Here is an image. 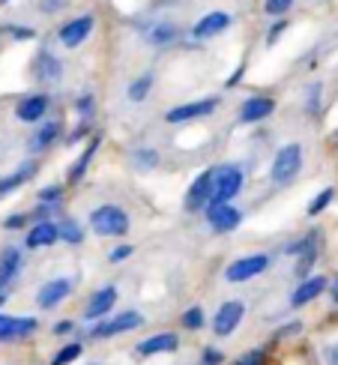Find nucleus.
Returning <instances> with one entry per match:
<instances>
[{"mask_svg": "<svg viewBox=\"0 0 338 365\" xmlns=\"http://www.w3.org/2000/svg\"><path fill=\"white\" fill-rule=\"evenodd\" d=\"M87 225H90V231H93L96 237L120 240V237H126V234H129L132 219H129L126 207H120V204H99V207L90 210Z\"/></svg>", "mask_w": 338, "mask_h": 365, "instance_id": "1", "label": "nucleus"}, {"mask_svg": "<svg viewBox=\"0 0 338 365\" xmlns=\"http://www.w3.org/2000/svg\"><path fill=\"white\" fill-rule=\"evenodd\" d=\"M245 189V168L240 162H222L212 168V201L210 204H230Z\"/></svg>", "mask_w": 338, "mask_h": 365, "instance_id": "2", "label": "nucleus"}, {"mask_svg": "<svg viewBox=\"0 0 338 365\" xmlns=\"http://www.w3.org/2000/svg\"><path fill=\"white\" fill-rule=\"evenodd\" d=\"M302 162H305L302 144H297V141L282 144L279 150H275L272 165H270V180H272V186H290V182L299 177Z\"/></svg>", "mask_w": 338, "mask_h": 365, "instance_id": "3", "label": "nucleus"}, {"mask_svg": "<svg viewBox=\"0 0 338 365\" xmlns=\"http://www.w3.org/2000/svg\"><path fill=\"white\" fill-rule=\"evenodd\" d=\"M144 324H147V317H144L141 312L126 309V312L111 314V317H105V321H99V324L90 327V339L108 341V339H117V336H126V332H132V329H138V327H144Z\"/></svg>", "mask_w": 338, "mask_h": 365, "instance_id": "4", "label": "nucleus"}, {"mask_svg": "<svg viewBox=\"0 0 338 365\" xmlns=\"http://www.w3.org/2000/svg\"><path fill=\"white\" fill-rule=\"evenodd\" d=\"M272 264V257L267 252H255V255H242L237 257V261H230L225 267V282L230 284H245V282H252L257 276H264V272L270 269Z\"/></svg>", "mask_w": 338, "mask_h": 365, "instance_id": "5", "label": "nucleus"}, {"mask_svg": "<svg viewBox=\"0 0 338 365\" xmlns=\"http://www.w3.org/2000/svg\"><path fill=\"white\" fill-rule=\"evenodd\" d=\"M96 34V15L93 12H84V15H72L60 24L57 30V39L63 48H81V45Z\"/></svg>", "mask_w": 338, "mask_h": 365, "instance_id": "6", "label": "nucleus"}, {"mask_svg": "<svg viewBox=\"0 0 338 365\" xmlns=\"http://www.w3.org/2000/svg\"><path fill=\"white\" fill-rule=\"evenodd\" d=\"M219 108V96H204V99H192V102H180L171 111H165V123L171 126H183V123H195V120H204Z\"/></svg>", "mask_w": 338, "mask_h": 365, "instance_id": "7", "label": "nucleus"}, {"mask_svg": "<svg viewBox=\"0 0 338 365\" xmlns=\"http://www.w3.org/2000/svg\"><path fill=\"white\" fill-rule=\"evenodd\" d=\"M245 321V302L242 299H225L222 306L216 309V314H212L210 321V329L216 339H227L234 336V332L240 329V324Z\"/></svg>", "mask_w": 338, "mask_h": 365, "instance_id": "8", "label": "nucleus"}, {"mask_svg": "<svg viewBox=\"0 0 338 365\" xmlns=\"http://www.w3.org/2000/svg\"><path fill=\"white\" fill-rule=\"evenodd\" d=\"M30 72H34V81H36V84L54 87V84L63 81L66 66H63V60H60L54 51L39 48V51L34 54V63H30Z\"/></svg>", "mask_w": 338, "mask_h": 365, "instance_id": "9", "label": "nucleus"}, {"mask_svg": "<svg viewBox=\"0 0 338 365\" xmlns=\"http://www.w3.org/2000/svg\"><path fill=\"white\" fill-rule=\"evenodd\" d=\"M117 299H120L117 284H102V287H96V291L90 294L87 306H84V321H87V324H99V321H105V317L114 312Z\"/></svg>", "mask_w": 338, "mask_h": 365, "instance_id": "10", "label": "nucleus"}, {"mask_svg": "<svg viewBox=\"0 0 338 365\" xmlns=\"http://www.w3.org/2000/svg\"><path fill=\"white\" fill-rule=\"evenodd\" d=\"M72 291H75V279H69V276L48 279V282H45L39 291H36V306H39L42 312H51V309H57V306H63V302L72 297Z\"/></svg>", "mask_w": 338, "mask_h": 365, "instance_id": "11", "label": "nucleus"}, {"mask_svg": "<svg viewBox=\"0 0 338 365\" xmlns=\"http://www.w3.org/2000/svg\"><path fill=\"white\" fill-rule=\"evenodd\" d=\"M212 201V168L201 171L192 182H189V189L186 195H183V210L186 212H204Z\"/></svg>", "mask_w": 338, "mask_h": 365, "instance_id": "12", "label": "nucleus"}, {"mask_svg": "<svg viewBox=\"0 0 338 365\" xmlns=\"http://www.w3.org/2000/svg\"><path fill=\"white\" fill-rule=\"evenodd\" d=\"M204 216H207V225H210L212 234H234L245 219L242 210L234 204H210L204 210Z\"/></svg>", "mask_w": 338, "mask_h": 365, "instance_id": "13", "label": "nucleus"}, {"mask_svg": "<svg viewBox=\"0 0 338 365\" xmlns=\"http://www.w3.org/2000/svg\"><path fill=\"white\" fill-rule=\"evenodd\" d=\"M60 242V222L57 219H45L34 222L24 234V249L27 252H39V249H51Z\"/></svg>", "mask_w": 338, "mask_h": 365, "instance_id": "14", "label": "nucleus"}, {"mask_svg": "<svg viewBox=\"0 0 338 365\" xmlns=\"http://www.w3.org/2000/svg\"><path fill=\"white\" fill-rule=\"evenodd\" d=\"M234 24V19H230V12L225 9H210L207 15H201L195 24H192V39L195 42H207V39H216L219 34H225V30Z\"/></svg>", "mask_w": 338, "mask_h": 365, "instance_id": "15", "label": "nucleus"}, {"mask_svg": "<svg viewBox=\"0 0 338 365\" xmlns=\"http://www.w3.org/2000/svg\"><path fill=\"white\" fill-rule=\"evenodd\" d=\"M66 129H63V123L60 120H42V123L34 129V135H30V153L34 156H42V153H48V150L54 147V144H60L66 138L63 135Z\"/></svg>", "mask_w": 338, "mask_h": 365, "instance_id": "16", "label": "nucleus"}, {"mask_svg": "<svg viewBox=\"0 0 338 365\" xmlns=\"http://www.w3.org/2000/svg\"><path fill=\"white\" fill-rule=\"evenodd\" d=\"M275 102L272 96H264V93H257V96H249L242 105H240V111H237V120L242 126H255V123H264L267 117L275 114Z\"/></svg>", "mask_w": 338, "mask_h": 365, "instance_id": "17", "label": "nucleus"}, {"mask_svg": "<svg viewBox=\"0 0 338 365\" xmlns=\"http://www.w3.org/2000/svg\"><path fill=\"white\" fill-rule=\"evenodd\" d=\"M51 111V96L48 93H30L24 99H19V105H15V117L21 120V123L27 126H39L45 117H48Z\"/></svg>", "mask_w": 338, "mask_h": 365, "instance_id": "18", "label": "nucleus"}, {"mask_svg": "<svg viewBox=\"0 0 338 365\" xmlns=\"http://www.w3.org/2000/svg\"><path fill=\"white\" fill-rule=\"evenodd\" d=\"M39 329L36 317H15V314H4L0 312V344L6 341H24Z\"/></svg>", "mask_w": 338, "mask_h": 365, "instance_id": "19", "label": "nucleus"}, {"mask_svg": "<svg viewBox=\"0 0 338 365\" xmlns=\"http://www.w3.org/2000/svg\"><path fill=\"white\" fill-rule=\"evenodd\" d=\"M24 269V249L21 246H4L0 249V294H6L15 279Z\"/></svg>", "mask_w": 338, "mask_h": 365, "instance_id": "20", "label": "nucleus"}, {"mask_svg": "<svg viewBox=\"0 0 338 365\" xmlns=\"http://www.w3.org/2000/svg\"><path fill=\"white\" fill-rule=\"evenodd\" d=\"M329 291V279L327 276H309V279H302L297 287H294V294H290V309H305V306H312V302L317 297H324Z\"/></svg>", "mask_w": 338, "mask_h": 365, "instance_id": "21", "label": "nucleus"}, {"mask_svg": "<svg viewBox=\"0 0 338 365\" xmlns=\"http://www.w3.org/2000/svg\"><path fill=\"white\" fill-rule=\"evenodd\" d=\"M99 147H102V132L96 129V135L84 144V150L78 153V159L69 165V171H66V186H78V182L87 177L90 165H93V159H96V153H99Z\"/></svg>", "mask_w": 338, "mask_h": 365, "instance_id": "22", "label": "nucleus"}, {"mask_svg": "<svg viewBox=\"0 0 338 365\" xmlns=\"http://www.w3.org/2000/svg\"><path fill=\"white\" fill-rule=\"evenodd\" d=\"M180 347V336L177 332H156V336H147L135 344L138 356H159V354H174Z\"/></svg>", "mask_w": 338, "mask_h": 365, "instance_id": "23", "label": "nucleus"}, {"mask_svg": "<svg viewBox=\"0 0 338 365\" xmlns=\"http://www.w3.org/2000/svg\"><path fill=\"white\" fill-rule=\"evenodd\" d=\"M36 171H39V162H36V159H27V162H21V165H19V168H15L12 174L0 177V197L12 195L15 189H21L24 182H30V180L36 177Z\"/></svg>", "mask_w": 338, "mask_h": 365, "instance_id": "24", "label": "nucleus"}, {"mask_svg": "<svg viewBox=\"0 0 338 365\" xmlns=\"http://www.w3.org/2000/svg\"><path fill=\"white\" fill-rule=\"evenodd\" d=\"M144 39L156 48H165V45H174L180 39V27L174 21H156L144 27Z\"/></svg>", "mask_w": 338, "mask_h": 365, "instance_id": "25", "label": "nucleus"}, {"mask_svg": "<svg viewBox=\"0 0 338 365\" xmlns=\"http://www.w3.org/2000/svg\"><path fill=\"white\" fill-rule=\"evenodd\" d=\"M320 246H324V234H320V227H312V231H305L302 237L285 242L282 252H285L287 257H299V255L312 252V249H320Z\"/></svg>", "mask_w": 338, "mask_h": 365, "instance_id": "26", "label": "nucleus"}, {"mask_svg": "<svg viewBox=\"0 0 338 365\" xmlns=\"http://www.w3.org/2000/svg\"><path fill=\"white\" fill-rule=\"evenodd\" d=\"M153 84H156V78H153V72L138 75V78H132V81H129V87H126V99H129L132 105H141V102L153 93Z\"/></svg>", "mask_w": 338, "mask_h": 365, "instance_id": "27", "label": "nucleus"}, {"mask_svg": "<svg viewBox=\"0 0 338 365\" xmlns=\"http://www.w3.org/2000/svg\"><path fill=\"white\" fill-rule=\"evenodd\" d=\"M159 150H153V147H135L132 150V165H135V171H156L159 168Z\"/></svg>", "mask_w": 338, "mask_h": 365, "instance_id": "28", "label": "nucleus"}, {"mask_svg": "<svg viewBox=\"0 0 338 365\" xmlns=\"http://www.w3.org/2000/svg\"><path fill=\"white\" fill-rule=\"evenodd\" d=\"M87 240L84 234V225L78 219H60V242H66V246H81Z\"/></svg>", "mask_w": 338, "mask_h": 365, "instance_id": "29", "label": "nucleus"}, {"mask_svg": "<svg viewBox=\"0 0 338 365\" xmlns=\"http://www.w3.org/2000/svg\"><path fill=\"white\" fill-rule=\"evenodd\" d=\"M335 186H327V189H320L314 197H312V201H309V207H305V216H309V219H317L320 216V212H327L329 207H332V201H335Z\"/></svg>", "mask_w": 338, "mask_h": 365, "instance_id": "30", "label": "nucleus"}, {"mask_svg": "<svg viewBox=\"0 0 338 365\" xmlns=\"http://www.w3.org/2000/svg\"><path fill=\"white\" fill-rule=\"evenodd\" d=\"M81 354H84V341L72 339V341H66V344L51 356L48 365H72V362H78V359H81Z\"/></svg>", "mask_w": 338, "mask_h": 365, "instance_id": "31", "label": "nucleus"}, {"mask_svg": "<svg viewBox=\"0 0 338 365\" xmlns=\"http://www.w3.org/2000/svg\"><path fill=\"white\" fill-rule=\"evenodd\" d=\"M63 195H66V186L63 182H48L36 192V204H54V207H63Z\"/></svg>", "mask_w": 338, "mask_h": 365, "instance_id": "32", "label": "nucleus"}, {"mask_svg": "<svg viewBox=\"0 0 338 365\" xmlns=\"http://www.w3.org/2000/svg\"><path fill=\"white\" fill-rule=\"evenodd\" d=\"M180 324H183V329L198 332V329H204V327H207V314H204L201 306H192V309H186V312L180 314Z\"/></svg>", "mask_w": 338, "mask_h": 365, "instance_id": "33", "label": "nucleus"}, {"mask_svg": "<svg viewBox=\"0 0 338 365\" xmlns=\"http://www.w3.org/2000/svg\"><path fill=\"white\" fill-rule=\"evenodd\" d=\"M75 114H78V120H87V123H93L96 117V96L93 93H81L78 99H75Z\"/></svg>", "mask_w": 338, "mask_h": 365, "instance_id": "34", "label": "nucleus"}, {"mask_svg": "<svg viewBox=\"0 0 338 365\" xmlns=\"http://www.w3.org/2000/svg\"><path fill=\"white\" fill-rule=\"evenodd\" d=\"M317 257H320V249H312V252H305L297 257V267H294V276L302 282V279H309L312 276V269L317 264Z\"/></svg>", "mask_w": 338, "mask_h": 365, "instance_id": "35", "label": "nucleus"}, {"mask_svg": "<svg viewBox=\"0 0 338 365\" xmlns=\"http://www.w3.org/2000/svg\"><path fill=\"white\" fill-rule=\"evenodd\" d=\"M93 123H87V120H78V126H75L72 132H66V138H63V144L66 147H75V144H81V141H90L93 138Z\"/></svg>", "mask_w": 338, "mask_h": 365, "instance_id": "36", "label": "nucleus"}, {"mask_svg": "<svg viewBox=\"0 0 338 365\" xmlns=\"http://www.w3.org/2000/svg\"><path fill=\"white\" fill-rule=\"evenodd\" d=\"M320 99H324V84L312 81L305 87V114H317L320 111Z\"/></svg>", "mask_w": 338, "mask_h": 365, "instance_id": "37", "label": "nucleus"}, {"mask_svg": "<svg viewBox=\"0 0 338 365\" xmlns=\"http://www.w3.org/2000/svg\"><path fill=\"white\" fill-rule=\"evenodd\" d=\"M294 4L297 0H264V15H270V19H287Z\"/></svg>", "mask_w": 338, "mask_h": 365, "instance_id": "38", "label": "nucleus"}, {"mask_svg": "<svg viewBox=\"0 0 338 365\" xmlns=\"http://www.w3.org/2000/svg\"><path fill=\"white\" fill-rule=\"evenodd\" d=\"M267 362H270L267 347H252V351H245L242 356H237L234 365H267Z\"/></svg>", "mask_w": 338, "mask_h": 365, "instance_id": "39", "label": "nucleus"}, {"mask_svg": "<svg viewBox=\"0 0 338 365\" xmlns=\"http://www.w3.org/2000/svg\"><path fill=\"white\" fill-rule=\"evenodd\" d=\"M4 34H9L15 42H34L36 39V27H27V24H6Z\"/></svg>", "mask_w": 338, "mask_h": 365, "instance_id": "40", "label": "nucleus"}, {"mask_svg": "<svg viewBox=\"0 0 338 365\" xmlns=\"http://www.w3.org/2000/svg\"><path fill=\"white\" fill-rule=\"evenodd\" d=\"M30 222H34L30 219V212H12V216L4 219V231H24Z\"/></svg>", "mask_w": 338, "mask_h": 365, "instance_id": "41", "label": "nucleus"}, {"mask_svg": "<svg viewBox=\"0 0 338 365\" xmlns=\"http://www.w3.org/2000/svg\"><path fill=\"white\" fill-rule=\"evenodd\" d=\"M132 255H135V246H129V242H120V246H114L108 252V264H123V261H129Z\"/></svg>", "mask_w": 338, "mask_h": 365, "instance_id": "42", "label": "nucleus"}, {"mask_svg": "<svg viewBox=\"0 0 338 365\" xmlns=\"http://www.w3.org/2000/svg\"><path fill=\"white\" fill-rule=\"evenodd\" d=\"M69 4L72 0H39V12L42 15H57V12H63V9H69Z\"/></svg>", "mask_w": 338, "mask_h": 365, "instance_id": "43", "label": "nucleus"}, {"mask_svg": "<svg viewBox=\"0 0 338 365\" xmlns=\"http://www.w3.org/2000/svg\"><path fill=\"white\" fill-rule=\"evenodd\" d=\"M299 332H302V324H299V321H290V324H285V327L275 329V341H282V339H294V336H299Z\"/></svg>", "mask_w": 338, "mask_h": 365, "instance_id": "44", "label": "nucleus"}, {"mask_svg": "<svg viewBox=\"0 0 338 365\" xmlns=\"http://www.w3.org/2000/svg\"><path fill=\"white\" fill-rule=\"evenodd\" d=\"M285 30H287V19H275L272 27L267 30V45H275V42H279Z\"/></svg>", "mask_w": 338, "mask_h": 365, "instance_id": "45", "label": "nucleus"}, {"mask_svg": "<svg viewBox=\"0 0 338 365\" xmlns=\"http://www.w3.org/2000/svg\"><path fill=\"white\" fill-rule=\"evenodd\" d=\"M225 362V354L219 351V347H204V354H201V365H222Z\"/></svg>", "mask_w": 338, "mask_h": 365, "instance_id": "46", "label": "nucleus"}, {"mask_svg": "<svg viewBox=\"0 0 338 365\" xmlns=\"http://www.w3.org/2000/svg\"><path fill=\"white\" fill-rule=\"evenodd\" d=\"M72 332H78V324L69 321V317H66V321H57V324L51 327V336H60V339H63V336H72Z\"/></svg>", "mask_w": 338, "mask_h": 365, "instance_id": "47", "label": "nucleus"}, {"mask_svg": "<svg viewBox=\"0 0 338 365\" xmlns=\"http://www.w3.org/2000/svg\"><path fill=\"white\" fill-rule=\"evenodd\" d=\"M324 362L327 365H338V341H329L324 347Z\"/></svg>", "mask_w": 338, "mask_h": 365, "instance_id": "48", "label": "nucleus"}, {"mask_svg": "<svg viewBox=\"0 0 338 365\" xmlns=\"http://www.w3.org/2000/svg\"><path fill=\"white\" fill-rule=\"evenodd\" d=\"M242 72H245V66H240V69H237L234 75H230V78H227V84H225V87H227V90H230V87H237V84L242 81Z\"/></svg>", "mask_w": 338, "mask_h": 365, "instance_id": "49", "label": "nucleus"}, {"mask_svg": "<svg viewBox=\"0 0 338 365\" xmlns=\"http://www.w3.org/2000/svg\"><path fill=\"white\" fill-rule=\"evenodd\" d=\"M329 299H332V306L338 309V276L329 282Z\"/></svg>", "mask_w": 338, "mask_h": 365, "instance_id": "50", "label": "nucleus"}, {"mask_svg": "<svg viewBox=\"0 0 338 365\" xmlns=\"http://www.w3.org/2000/svg\"><path fill=\"white\" fill-rule=\"evenodd\" d=\"M6 306V294H0V309H4Z\"/></svg>", "mask_w": 338, "mask_h": 365, "instance_id": "51", "label": "nucleus"}, {"mask_svg": "<svg viewBox=\"0 0 338 365\" xmlns=\"http://www.w3.org/2000/svg\"><path fill=\"white\" fill-rule=\"evenodd\" d=\"M332 147H338V132H335V135H332Z\"/></svg>", "mask_w": 338, "mask_h": 365, "instance_id": "52", "label": "nucleus"}, {"mask_svg": "<svg viewBox=\"0 0 338 365\" xmlns=\"http://www.w3.org/2000/svg\"><path fill=\"white\" fill-rule=\"evenodd\" d=\"M6 4H9V0H0V6H6Z\"/></svg>", "mask_w": 338, "mask_h": 365, "instance_id": "53", "label": "nucleus"}, {"mask_svg": "<svg viewBox=\"0 0 338 365\" xmlns=\"http://www.w3.org/2000/svg\"><path fill=\"white\" fill-rule=\"evenodd\" d=\"M93 365H96V362H93Z\"/></svg>", "mask_w": 338, "mask_h": 365, "instance_id": "54", "label": "nucleus"}]
</instances>
